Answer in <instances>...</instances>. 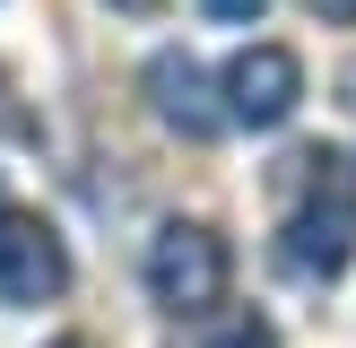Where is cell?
<instances>
[{"label": "cell", "instance_id": "4", "mask_svg": "<svg viewBox=\"0 0 356 348\" xmlns=\"http://www.w3.org/2000/svg\"><path fill=\"white\" fill-rule=\"evenodd\" d=\"M61 287H70V253L52 235V218L9 209L0 218V305H52Z\"/></svg>", "mask_w": 356, "mask_h": 348}, {"label": "cell", "instance_id": "5", "mask_svg": "<svg viewBox=\"0 0 356 348\" xmlns=\"http://www.w3.org/2000/svg\"><path fill=\"white\" fill-rule=\"evenodd\" d=\"M148 104H156V122L183 131V139H218V131H226V104L209 96V70L191 61L183 44H165V52L148 61Z\"/></svg>", "mask_w": 356, "mask_h": 348}, {"label": "cell", "instance_id": "6", "mask_svg": "<svg viewBox=\"0 0 356 348\" xmlns=\"http://www.w3.org/2000/svg\"><path fill=\"white\" fill-rule=\"evenodd\" d=\"M209 348H278V331L261 322V313H226V322L209 331Z\"/></svg>", "mask_w": 356, "mask_h": 348}, {"label": "cell", "instance_id": "3", "mask_svg": "<svg viewBox=\"0 0 356 348\" xmlns=\"http://www.w3.org/2000/svg\"><path fill=\"white\" fill-rule=\"evenodd\" d=\"M305 104V61H296L287 44H252L226 61V122H243V131H278V122Z\"/></svg>", "mask_w": 356, "mask_h": 348}, {"label": "cell", "instance_id": "10", "mask_svg": "<svg viewBox=\"0 0 356 348\" xmlns=\"http://www.w3.org/2000/svg\"><path fill=\"white\" fill-rule=\"evenodd\" d=\"M339 104H348V113H356V61L339 70Z\"/></svg>", "mask_w": 356, "mask_h": 348}, {"label": "cell", "instance_id": "11", "mask_svg": "<svg viewBox=\"0 0 356 348\" xmlns=\"http://www.w3.org/2000/svg\"><path fill=\"white\" fill-rule=\"evenodd\" d=\"M113 9H131V17H148V9H156V0H113Z\"/></svg>", "mask_w": 356, "mask_h": 348}, {"label": "cell", "instance_id": "13", "mask_svg": "<svg viewBox=\"0 0 356 348\" xmlns=\"http://www.w3.org/2000/svg\"><path fill=\"white\" fill-rule=\"evenodd\" d=\"M0 218H9V191H0Z\"/></svg>", "mask_w": 356, "mask_h": 348}, {"label": "cell", "instance_id": "12", "mask_svg": "<svg viewBox=\"0 0 356 348\" xmlns=\"http://www.w3.org/2000/svg\"><path fill=\"white\" fill-rule=\"evenodd\" d=\"M52 348H87V340H52Z\"/></svg>", "mask_w": 356, "mask_h": 348}, {"label": "cell", "instance_id": "2", "mask_svg": "<svg viewBox=\"0 0 356 348\" xmlns=\"http://www.w3.org/2000/svg\"><path fill=\"white\" fill-rule=\"evenodd\" d=\"M148 296L165 313H209L226 296V235H209V226L174 218L148 235Z\"/></svg>", "mask_w": 356, "mask_h": 348}, {"label": "cell", "instance_id": "1", "mask_svg": "<svg viewBox=\"0 0 356 348\" xmlns=\"http://www.w3.org/2000/svg\"><path fill=\"white\" fill-rule=\"evenodd\" d=\"M278 261L305 287H330L356 261V148L296 157V209H287V235H278Z\"/></svg>", "mask_w": 356, "mask_h": 348}, {"label": "cell", "instance_id": "7", "mask_svg": "<svg viewBox=\"0 0 356 348\" xmlns=\"http://www.w3.org/2000/svg\"><path fill=\"white\" fill-rule=\"evenodd\" d=\"M0 139H35V113L9 104V70H0Z\"/></svg>", "mask_w": 356, "mask_h": 348}, {"label": "cell", "instance_id": "9", "mask_svg": "<svg viewBox=\"0 0 356 348\" xmlns=\"http://www.w3.org/2000/svg\"><path fill=\"white\" fill-rule=\"evenodd\" d=\"M313 17H330V26H356V0H305Z\"/></svg>", "mask_w": 356, "mask_h": 348}, {"label": "cell", "instance_id": "8", "mask_svg": "<svg viewBox=\"0 0 356 348\" xmlns=\"http://www.w3.org/2000/svg\"><path fill=\"white\" fill-rule=\"evenodd\" d=\"M200 9H209V17H226V26H252L270 0H200Z\"/></svg>", "mask_w": 356, "mask_h": 348}]
</instances>
